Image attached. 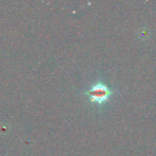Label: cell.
Masks as SVG:
<instances>
[{
	"label": "cell",
	"mask_w": 156,
	"mask_h": 156,
	"mask_svg": "<svg viewBox=\"0 0 156 156\" xmlns=\"http://www.w3.org/2000/svg\"><path fill=\"white\" fill-rule=\"evenodd\" d=\"M84 94L88 96L91 103L101 106L109 100L114 94V91L104 82H98L85 91Z\"/></svg>",
	"instance_id": "6da1fadb"
}]
</instances>
